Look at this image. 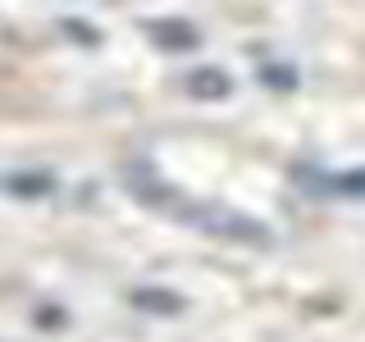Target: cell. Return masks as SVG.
<instances>
[{
  "mask_svg": "<svg viewBox=\"0 0 365 342\" xmlns=\"http://www.w3.org/2000/svg\"><path fill=\"white\" fill-rule=\"evenodd\" d=\"M178 214H187L192 224L210 228L215 237H237V242H260V247L269 242L265 224H256V219H242V214H233V210H220V205H201V210H178Z\"/></svg>",
  "mask_w": 365,
  "mask_h": 342,
  "instance_id": "6da1fadb",
  "label": "cell"
},
{
  "mask_svg": "<svg viewBox=\"0 0 365 342\" xmlns=\"http://www.w3.org/2000/svg\"><path fill=\"white\" fill-rule=\"evenodd\" d=\"M146 32H151L165 51H192V46L201 41V32L182 19H155V23H146Z\"/></svg>",
  "mask_w": 365,
  "mask_h": 342,
  "instance_id": "7a4b0ae2",
  "label": "cell"
},
{
  "mask_svg": "<svg viewBox=\"0 0 365 342\" xmlns=\"http://www.w3.org/2000/svg\"><path fill=\"white\" fill-rule=\"evenodd\" d=\"M187 91L197 100H220V96H228V73H220V68H197L187 78Z\"/></svg>",
  "mask_w": 365,
  "mask_h": 342,
  "instance_id": "3957f363",
  "label": "cell"
},
{
  "mask_svg": "<svg viewBox=\"0 0 365 342\" xmlns=\"http://www.w3.org/2000/svg\"><path fill=\"white\" fill-rule=\"evenodd\" d=\"M133 301L142 306V311H151V315H178L182 306H187L178 292H165V288H137Z\"/></svg>",
  "mask_w": 365,
  "mask_h": 342,
  "instance_id": "277c9868",
  "label": "cell"
},
{
  "mask_svg": "<svg viewBox=\"0 0 365 342\" xmlns=\"http://www.w3.org/2000/svg\"><path fill=\"white\" fill-rule=\"evenodd\" d=\"M5 192H14V197H46L51 192V174H14V178H5Z\"/></svg>",
  "mask_w": 365,
  "mask_h": 342,
  "instance_id": "5b68a950",
  "label": "cell"
},
{
  "mask_svg": "<svg viewBox=\"0 0 365 342\" xmlns=\"http://www.w3.org/2000/svg\"><path fill=\"white\" fill-rule=\"evenodd\" d=\"M260 78H265L274 91H292L297 87V68H283V64H265V68H260Z\"/></svg>",
  "mask_w": 365,
  "mask_h": 342,
  "instance_id": "8992f818",
  "label": "cell"
},
{
  "mask_svg": "<svg viewBox=\"0 0 365 342\" xmlns=\"http://www.w3.org/2000/svg\"><path fill=\"white\" fill-rule=\"evenodd\" d=\"M64 32H68V37H78V41H87V46H96V32H91L87 23H73V19H68V23H64Z\"/></svg>",
  "mask_w": 365,
  "mask_h": 342,
  "instance_id": "52a82bcc",
  "label": "cell"
}]
</instances>
